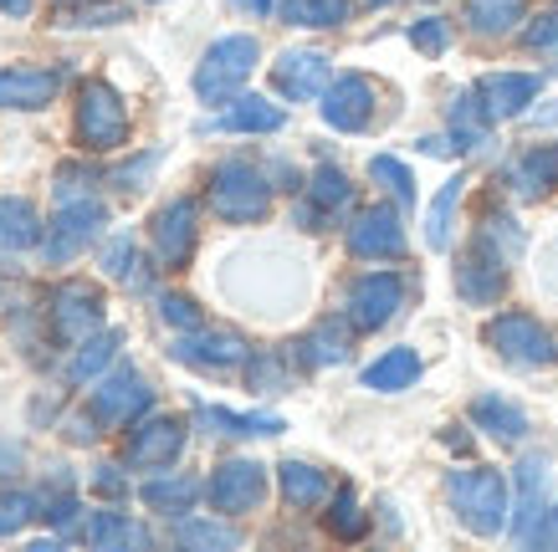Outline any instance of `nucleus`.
<instances>
[{"label":"nucleus","mask_w":558,"mask_h":552,"mask_svg":"<svg viewBox=\"0 0 558 552\" xmlns=\"http://www.w3.org/2000/svg\"><path fill=\"white\" fill-rule=\"evenodd\" d=\"M256 62H262V41L256 36L231 32V36H220V41H210L201 68H195V98L210 102V108H226L246 87Z\"/></svg>","instance_id":"3"},{"label":"nucleus","mask_w":558,"mask_h":552,"mask_svg":"<svg viewBox=\"0 0 558 552\" xmlns=\"http://www.w3.org/2000/svg\"><path fill=\"white\" fill-rule=\"evenodd\" d=\"M323 527H328V537H339V542H359V537L369 532V512L359 506L354 486H333V506H328Z\"/></svg>","instance_id":"39"},{"label":"nucleus","mask_w":558,"mask_h":552,"mask_svg":"<svg viewBox=\"0 0 558 552\" xmlns=\"http://www.w3.org/2000/svg\"><path fill=\"white\" fill-rule=\"evenodd\" d=\"M472 93L492 123H508V118L533 113V102L543 93V77L538 72H487V77H476Z\"/></svg>","instance_id":"18"},{"label":"nucleus","mask_w":558,"mask_h":552,"mask_svg":"<svg viewBox=\"0 0 558 552\" xmlns=\"http://www.w3.org/2000/svg\"><path fill=\"white\" fill-rule=\"evenodd\" d=\"M323 123L333 128V134H364L374 123V108H379V87L364 77V72H343L328 83L323 93Z\"/></svg>","instance_id":"15"},{"label":"nucleus","mask_w":558,"mask_h":552,"mask_svg":"<svg viewBox=\"0 0 558 552\" xmlns=\"http://www.w3.org/2000/svg\"><path fill=\"white\" fill-rule=\"evenodd\" d=\"M119 21H129V5L119 0H93L83 11H68V26H119Z\"/></svg>","instance_id":"50"},{"label":"nucleus","mask_w":558,"mask_h":552,"mask_svg":"<svg viewBox=\"0 0 558 552\" xmlns=\"http://www.w3.org/2000/svg\"><path fill=\"white\" fill-rule=\"evenodd\" d=\"M461 21L482 41H502L527 26V0H461Z\"/></svg>","instance_id":"27"},{"label":"nucleus","mask_w":558,"mask_h":552,"mask_svg":"<svg viewBox=\"0 0 558 552\" xmlns=\"http://www.w3.org/2000/svg\"><path fill=\"white\" fill-rule=\"evenodd\" d=\"M482 343L512 368H543L558 358L554 333H548L533 312H497V318H487Z\"/></svg>","instance_id":"6"},{"label":"nucleus","mask_w":558,"mask_h":552,"mask_svg":"<svg viewBox=\"0 0 558 552\" xmlns=\"http://www.w3.org/2000/svg\"><path fill=\"white\" fill-rule=\"evenodd\" d=\"M343 246H349L354 261H405L410 235H405V225H400V210H389V205H369V210H359V216L349 220Z\"/></svg>","instance_id":"13"},{"label":"nucleus","mask_w":558,"mask_h":552,"mask_svg":"<svg viewBox=\"0 0 558 552\" xmlns=\"http://www.w3.org/2000/svg\"><path fill=\"white\" fill-rule=\"evenodd\" d=\"M87 491H98V496H108V502H123L129 496V461H102V466L87 470Z\"/></svg>","instance_id":"47"},{"label":"nucleus","mask_w":558,"mask_h":552,"mask_svg":"<svg viewBox=\"0 0 558 552\" xmlns=\"http://www.w3.org/2000/svg\"><path fill=\"white\" fill-rule=\"evenodd\" d=\"M271 174L252 159H220L210 169V184H205V200H210V216L226 220V225H256L267 220L271 210Z\"/></svg>","instance_id":"2"},{"label":"nucleus","mask_w":558,"mask_h":552,"mask_svg":"<svg viewBox=\"0 0 558 552\" xmlns=\"http://www.w3.org/2000/svg\"><path fill=\"white\" fill-rule=\"evenodd\" d=\"M87 409L102 419V425H113V430H134L138 419L154 409V384L138 373V368H113V373H102L98 384H93V400Z\"/></svg>","instance_id":"10"},{"label":"nucleus","mask_w":558,"mask_h":552,"mask_svg":"<svg viewBox=\"0 0 558 552\" xmlns=\"http://www.w3.org/2000/svg\"><path fill=\"white\" fill-rule=\"evenodd\" d=\"M41 517H47L57 532H72V527H77V517H83L77 491H51V496H47V512H41Z\"/></svg>","instance_id":"51"},{"label":"nucleus","mask_w":558,"mask_h":552,"mask_svg":"<svg viewBox=\"0 0 558 552\" xmlns=\"http://www.w3.org/2000/svg\"><path fill=\"white\" fill-rule=\"evenodd\" d=\"M277 16L303 32H339L354 16V0H277Z\"/></svg>","instance_id":"35"},{"label":"nucleus","mask_w":558,"mask_h":552,"mask_svg":"<svg viewBox=\"0 0 558 552\" xmlns=\"http://www.w3.org/2000/svg\"><path fill=\"white\" fill-rule=\"evenodd\" d=\"M62 93L57 68H0V108L5 113H41Z\"/></svg>","instance_id":"20"},{"label":"nucleus","mask_w":558,"mask_h":552,"mask_svg":"<svg viewBox=\"0 0 558 552\" xmlns=\"http://www.w3.org/2000/svg\"><path fill=\"white\" fill-rule=\"evenodd\" d=\"M190 440V425L174 415H144L134 425V436H129V445H123V461H129V470H170L174 461H180V451H185Z\"/></svg>","instance_id":"14"},{"label":"nucleus","mask_w":558,"mask_h":552,"mask_svg":"<svg viewBox=\"0 0 558 552\" xmlns=\"http://www.w3.org/2000/svg\"><path fill=\"white\" fill-rule=\"evenodd\" d=\"M369 180L379 184V189H385L400 210H410V205H415V174H410L405 159H395V154H374V159H369Z\"/></svg>","instance_id":"40"},{"label":"nucleus","mask_w":558,"mask_h":552,"mask_svg":"<svg viewBox=\"0 0 558 552\" xmlns=\"http://www.w3.org/2000/svg\"><path fill=\"white\" fill-rule=\"evenodd\" d=\"M533 123H543V128H554V123H558V108H538V113H533Z\"/></svg>","instance_id":"57"},{"label":"nucleus","mask_w":558,"mask_h":552,"mask_svg":"<svg viewBox=\"0 0 558 552\" xmlns=\"http://www.w3.org/2000/svg\"><path fill=\"white\" fill-rule=\"evenodd\" d=\"M77 537L87 548H149L154 542L149 527H138L129 512H93V517H83Z\"/></svg>","instance_id":"32"},{"label":"nucleus","mask_w":558,"mask_h":552,"mask_svg":"<svg viewBox=\"0 0 558 552\" xmlns=\"http://www.w3.org/2000/svg\"><path fill=\"white\" fill-rule=\"evenodd\" d=\"M246 384L256 389V394H282V389H292V353H252V364H246Z\"/></svg>","instance_id":"41"},{"label":"nucleus","mask_w":558,"mask_h":552,"mask_svg":"<svg viewBox=\"0 0 558 552\" xmlns=\"http://www.w3.org/2000/svg\"><path fill=\"white\" fill-rule=\"evenodd\" d=\"M508 184L518 200H543L558 184V144H533L508 164Z\"/></svg>","instance_id":"28"},{"label":"nucleus","mask_w":558,"mask_h":552,"mask_svg":"<svg viewBox=\"0 0 558 552\" xmlns=\"http://www.w3.org/2000/svg\"><path fill=\"white\" fill-rule=\"evenodd\" d=\"M170 358L174 364L195 368V373H210V379H226L236 368L252 364V343L231 328H195V333H180L170 343Z\"/></svg>","instance_id":"9"},{"label":"nucleus","mask_w":558,"mask_h":552,"mask_svg":"<svg viewBox=\"0 0 558 552\" xmlns=\"http://www.w3.org/2000/svg\"><path fill=\"white\" fill-rule=\"evenodd\" d=\"M119 343H123L119 328H108V333H93L87 343H77V348H72V358H68V384H72V389L98 384L102 368L119 358Z\"/></svg>","instance_id":"33"},{"label":"nucleus","mask_w":558,"mask_h":552,"mask_svg":"<svg viewBox=\"0 0 558 552\" xmlns=\"http://www.w3.org/2000/svg\"><path fill=\"white\" fill-rule=\"evenodd\" d=\"M195 425H205V436H226V440H256V436H282L288 430L282 415H241V409L205 404V400H195Z\"/></svg>","instance_id":"24"},{"label":"nucleus","mask_w":558,"mask_h":552,"mask_svg":"<svg viewBox=\"0 0 558 552\" xmlns=\"http://www.w3.org/2000/svg\"><path fill=\"white\" fill-rule=\"evenodd\" d=\"M369 11H385V5H400V0H364Z\"/></svg>","instance_id":"59"},{"label":"nucleus","mask_w":558,"mask_h":552,"mask_svg":"<svg viewBox=\"0 0 558 552\" xmlns=\"http://www.w3.org/2000/svg\"><path fill=\"white\" fill-rule=\"evenodd\" d=\"M410 47L425 51V57H440V51L451 47V21H446V16H421V21H410Z\"/></svg>","instance_id":"46"},{"label":"nucleus","mask_w":558,"mask_h":552,"mask_svg":"<svg viewBox=\"0 0 558 552\" xmlns=\"http://www.w3.org/2000/svg\"><path fill=\"white\" fill-rule=\"evenodd\" d=\"M170 537L180 542V548H201V552L241 548V532L220 517V512H216V517H195V512H190V517H174V532Z\"/></svg>","instance_id":"36"},{"label":"nucleus","mask_w":558,"mask_h":552,"mask_svg":"<svg viewBox=\"0 0 558 552\" xmlns=\"http://www.w3.org/2000/svg\"><path fill=\"white\" fill-rule=\"evenodd\" d=\"M205 496H210V506L220 517H246V512H256L267 502V466L252 461V455H231V461H220L210 470Z\"/></svg>","instance_id":"12"},{"label":"nucleus","mask_w":558,"mask_h":552,"mask_svg":"<svg viewBox=\"0 0 558 552\" xmlns=\"http://www.w3.org/2000/svg\"><path fill=\"white\" fill-rule=\"evenodd\" d=\"M354 205V184L343 174L339 164H318L313 169V180L303 184V205H298V225L307 231H323L333 216H343Z\"/></svg>","instance_id":"19"},{"label":"nucleus","mask_w":558,"mask_h":552,"mask_svg":"<svg viewBox=\"0 0 558 552\" xmlns=\"http://www.w3.org/2000/svg\"><path fill=\"white\" fill-rule=\"evenodd\" d=\"M47 322H51V338L62 348H77L87 343L93 333H102V292L83 277H68V282L51 286L47 297Z\"/></svg>","instance_id":"8"},{"label":"nucleus","mask_w":558,"mask_h":552,"mask_svg":"<svg viewBox=\"0 0 558 552\" xmlns=\"http://www.w3.org/2000/svg\"><path fill=\"white\" fill-rule=\"evenodd\" d=\"M328 83H333V62H328V51H318V47H288L271 62V87L288 102L323 98Z\"/></svg>","instance_id":"16"},{"label":"nucleus","mask_w":558,"mask_h":552,"mask_svg":"<svg viewBox=\"0 0 558 552\" xmlns=\"http://www.w3.org/2000/svg\"><path fill=\"white\" fill-rule=\"evenodd\" d=\"M102 225H108V210L93 195L87 200H68V205H57V216L47 220V235H41L36 252H41L47 267H68V261H77L98 241Z\"/></svg>","instance_id":"7"},{"label":"nucleus","mask_w":558,"mask_h":552,"mask_svg":"<svg viewBox=\"0 0 558 552\" xmlns=\"http://www.w3.org/2000/svg\"><path fill=\"white\" fill-rule=\"evenodd\" d=\"M476 241H482V246H492V252L502 256L508 267L523 256V246H527L523 225H518L512 216H487V220H482V231H476Z\"/></svg>","instance_id":"42"},{"label":"nucleus","mask_w":558,"mask_h":552,"mask_svg":"<svg viewBox=\"0 0 558 552\" xmlns=\"http://www.w3.org/2000/svg\"><path fill=\"white\" fill-rule=\"evenodd\" d=\"M446 123H451V144H457V154H476L492 138V118L482 113L476 93H457V98H451Z\"/></svg>","instance_id":"37"},{"label":"nucleus","mask_w":558,"mask_h":552,"mask_svg":"<svg viewBox=\"0 0 558 552\" xmlns=\"http://www.w3.org/2000/svg\"><path fill=\"white\" fill-rule=\"evenodd\" d=\"M26 466V445L21 440H0V476H16Z\"/></svg>","instance_id":"54"},{"label":"nucleus","mask_w":558,"mask_h":552,"mask_svg":"<svg viewBox=\"0 0 558 552\" xmlns=\"http://www.w3.org/2000/svg\"><path fill=\"white\" fill-rule=\"evenodd\" d=\"M93 195V174L83 164H57V205L87 200Z\"/></svg>","instance_id":"52"},{"label":"nucleus","mask_w":558,"mask_h":552,"mask_svg":"<svg viewBox=\"0 0 558 552\" xmlns=\"http://www.w3.org/2000/svg\"><path fill=\"white\" fill-rule=\"evenodd\" d=\"M98 267H102V277L108 282H119L123 292H154V267L144 261V252H138V241L134 235H108L98 246Z\"/></svg>","instance_id":"21"},{"label":"nucleus","mask_w":558,"mask_h":552,"mask_svg":"<svg viewBox=\"0 0 558 552\" xmlns=\"http://www.w3.org/2000/svg\"><path fill=\"white\" fill-rule=\"evenodd\" d=\"M512 481H518V502H512V527L508 532L518 537L527 522L548 506V491H554V466H548V455H523L518 470H512Z\"/></svg>","instance_id":"25"},{"label":"nucleus","mask_w":558,"mask_h":552,"mask_svg":"<svg viewBox=\"0 0 558 552\" xmlns=\"http://www.w3.org/2000/svg\"><path fill=\"white\" fill-rule=\"evenodd\" d=\"M165 164V154L159 149H144V154H134L129 164H119L108 180H113V189H123V195H134V189H144V184L154 180V169Z\"/></svg>","instance_id":"45"},{"label":"nucleus","mask_w":558,"mask_h":552,"mask_svg":"<svg viewBox=\"0 0 558 552\" xmlns=\"http://www.w3.org/2000/svg\"><path fill=\"white\" fill-rule=\"evenodd\" d=\"M523 47L538 57H558V11H543L523 26Z\"/></svg>","instance_id":"48"},{"label":"nucleus","mask_w":558,"mask_h":552,"mask_svg":"<svg viewBox=\"0 0 558 552\" xmlns=\"http://www.w3.org/2000/svg\"><path fill=\"white\" fill-rule=\"evenodd\" d=\"M41 512L47 502H36L32 491H0V537H21Z\"/></svg>","instance_id":"43"},{"label":"nucleus","mask_w":558,"mask_h":552,"mask_svg":"<svg viewBox=\"0 0 558 552\" xmlns=\"http://www.w3.org/2000/svg\"><path fill=\"white\" fill-rule=\"evenodd\" d=\"M159 322L174 328V333H195V328H205V312L185 292H159Z\"/></svg>","instance_id":"44"},{"label":"nucleus","mask_w":558,"mask_h":552,"mask_svg":"<svg viewBox=\"0 0 558 552\" xmlns=\"http://www.w3.org/2000/svg\"><path fill=\"white\" fill-rule=\"evenodd\" d=\"M149 5H165V0H149Z\"/></svg>","instance_id":"60"},{"label":"nucleus","mask_w":558,"mask_h":552,"mask_svg":"<svg viewBox=\"0 0 558 552\" xmlns=\"http://www.w3.org/2000/svg\"><path fill=\"white\" fill-rule=\"evenodd\" d=\"M210 128H226V134H282V128H288V113L271 98H262V93H236Z\"/></svg>","instance_id":"26"},{"label":"nucleus","mask_w":558,"mask_h":552,"mask_svg":"<svg viewBox=\"0 0 558 552\" xmlns=\"http://www.w3.org/2000/svg\"><path fill=\"white\" fill-rule=\"evenodd\" d=\"M277 481H282V502L292 512H313L333 496V481H328V470H318L313 461H282L277 466Z\"/></svg>","instance_id":"31"},{"label":"nucleus","mask_w":558,"mask_h":552,"mask_svg":"<svg viewBox=\"0 0 558 552\" xmlns=\"http://www.w3.org/2000/svg\"><path fill=\"white\" fill-rule=\"evenodd\" d=\"M149 246L159 267L185 271L195 246H201V205L190 200V195H174L170 205H159L149 220Z\"/></svg>","instance_id":"11"},{"label":"nucleus","mask_w":558,"mask_h":552,"mask_svg":"<svg viewBox=\"0 0 558 552\" xmlns=\"http://www.w3.org/2000/svg\"><path fill=\"white\" fill-rule=\"evenodd\" d=\"M461 195H466V180H461V174L436 189V200L425 210V246H430V252H446V246H451V220H457Z\"/></svg>","instance_id":"38"},{"label":"nucleus","mask_w":558,"mask_h":552,"mask_svg":"<svg viewBox=\"0 0 558 552\" xmlns=\"http://www.w3.org/2000/svg\"><path fill=\"white\" fill-rule=\"evenodd\" d=\"M72 138H77V149L87 154H113L129 144V102L113 83H93L77 87V113H72Z\"/></svg>","instance_id":"4"},{"label":"nucleus","mask_w":558,"mask_h":552,"mask_svg":"<svg viewBox=\"0 0 558 552\" xmlns=\"http://www.w3.org/2000/svg\"><path fill=\"white\" fill-rule=\"evenodd\" d=\"M0 11H5L11 21H26L36 11V0H0Z\"/></svg>","instance_id":"56"},{"label":"nucleus","mask_w":558,"mask_h":552,"mask_svg":"<svg viewBox=\"0 0 558 552\" xmlns=\"http://www.w3.org/2000/svg\"><path fill=\"white\" fill-rule=\"evenodd\" d=\"M554 343H558V333H554Z\"/></svg>","instance_id":"61"},{"label":"nucleus","mask_w":558,"mask_h":552,"mask_svg":"<svg viewBox=\"0 0 558 552\" xmlns=\"http://www.w3.org/2000/svg\"><path fill=\"white\" fill-rule=\"evenodd\" d=\"M502 292H508V261L492 252V246L472 241L457 261V297L466 307H497Z\"/></svg>","instance_id":"17"},{"label":"nucleus","mask_w":558,"mask_h":552,"mask_svg":"<svg viewBox=\"0 0 558 552\" xmlns=\"http://www.w3.org/2000/svg\"><path fill=\"white\" fill-rule=\"evenodd\" d=\"M421 368L425 364L415 348H385L364 373H359V384L369 389V394H405V389L421 379Z\"/></svg>","instance_id":"30"},{"label":"nucleus","mask_w":558,"mask_h":552,"mask_svg":"<svg viewBox=\"0 0 558 552\" xmlns=\"http://www.w3.org/2000/svg\"><path fill=\"white\" fill-rule=\"evenodd\" d=\"M201 496H205V481L185 476V470H154L149 481L138 486V502L149 512H159V517H190Z\"/></svg>","instance_id":"22"},{"label":"nucleus","mask_w":558,"mask_h":552,"mask_svg":"<svg viewBox=\"0 0 558 552\" xmlns=\"http://www.w3.org/2000/svg\"><path fill=\"white\" fill-rule=\"evenodd\" d=\"M446 502L472 537H502L512 527V491L508 476L492 466H466L446 476Z\"/></svg>","instance_id":"1"},{"label":"nucleus","mask_w":558,"mask_h":552,"mask_svg":"<svg viewBox=\"0 0 558 552\" xmlns=\"http://www.w3.org/2000/svg\"><path fill=\"white\" fill-rule=\"evenodd\" d=\"M405 302H410V277H400V271H364L343 292V322L354 333H379L385 322L400 318Z\"/></svg>","instance_id":"5"},{"label":"nucleus","mask_w":558,"mask_h":552,"mask_svg":"<svg viewBox=\"0 0 558 552\" xmlns=\"http://www.w3.org/2000/svg\"><path fill=\"white\" fill-rule=\"evenodd\" d=\"M472 425L482 430V436L497 440V445H523L527 430H533L527 409L518 400H508V394H476L472 400Z\"/></svg>","instance_id":"23"},{"label":"nucleus","mask_w":558,"mask_h":552,"mask_svg":"<svg viewBox=\"0 0 558 552\" xmlns=\"http://www.w3.org/2000/svg\"><path fill=\"white\" fill-rule=\"evenodd\" d=\"M98 425H102V419L93 415V409H87V415H68V419H62V436H68L72 445H93V440L102 436Z\"/></svg>","instance_id":"53"},{"label":"nucleus","mask_w":558,"mask_h":552,"mask_svg":"<svg viewBox=\"0 0 558 552\" xmlns=\"http://www.w3.org/2000/svg\"><path fill=\"white\" fill-rule=\"evenodd\" d=\"M231 5H236L241 16H252V21H262V16H271V11H277V0H231Z\"/></svg>","instance_id":"55"},{"label":"nucleus","mask_w":558,"mask_h":552,"mask_svg":"<svg viewBox=\"0 0 558 552\" xmlns=\"http://www.w3.org/2000/svg\"><path fill=\"white\" fill-rule=\"evenodd\" d=\"M57 11H83V5H93V0H51Z\"/></svg>","instance_id":"58"},{"label":"nucleus","mask_w":558,"mask_h":552,"mask_svg":"<svg viewBox=\"0 0 558 552\" xmlns=\"http://www.w3.org/2000/svg\"><path fill=\"white\" fill-rule=\"evenodd\" d=\"M512 542H523V548H538V552H543V548H558V506H543L538 517L527 522V527L512 537Z\"/></svg>","instance_id":"49"},{"label":"nucleus","mask_w":558,"mask_h":552,"mask_svg":"<svg viewBox=\"0 0 558 552\" xmlns=\"http://www.w3.org/2000/svg\"><path fill=\"white\" fill-rule=\"evenodd\" d=\"M41 246V216L26 195H0V252H32Z\"/></svg>","instance_id":"34"},{"label":"nucleus","mask_w":558,"mask_h":552,"mask_svg":"<svg viewBox=\"0 0 558 552\" xmlns=\"http://www.w3.org/2000/svg\"><path fill=\"white\" fill-rule=\"evenodd\" d=\"M349 333L354 328H343V322H333V318H323L318 328H307L298 343H292V364L298 368H333V364H343L349 358Z\"/></svg>","instance_id":"29"}]
</instances>
